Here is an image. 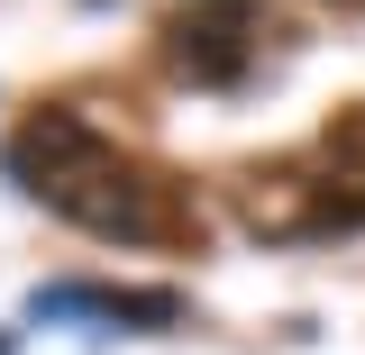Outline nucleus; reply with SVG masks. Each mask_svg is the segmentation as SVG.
Instances as JSON below:
<instances>
[{"instance_id":"f257e3e1","label":"nucleus","mask_w":365,"mask_h":355,"mask_svg":"<svg viewBox=\"0 0 365 355\" xmlns=\"http://www.w3.org/2000/svg\"><path fill=\"white\" fill-rule=\"evenodd\" d=\"M9 174L37 191L46 210H64L91 237H119V246H192V201L174 191V174L128 164L110 137L73 119V110H37L9 137Z\"/></svg>"},{"instance_id":"39448f33","label":"nucleus","mask_w":365,"mask_h":355,"mask_svg":"<svg viewBox=\"0 0 365 355\" xmlns=\"http://www.w3.org/2000/svg\"><path fill=\"white\" fill-rule=\"evenodd\" d=\"M338 9H365V0H338Z\"/></svg>"},{"instance_id":"f03ea898","label":"nucleus","mask_w":365,"mask_h":355,"mask_svg":"<svg viewBox=\"0 0 365 355\" xmlns=\"http://www.w3.org/2000/svg\"><path fill=\"white\" fill-rule=\"evenodd\" d=\"M256 46H265V9L256 0H182L165 18V64L182 83H201V91L237 83L256 64Z\"/></svg>"},{"instance_id":"20e7f679","label":"nucleus","mask_w":365,"mask_h":355,"mask_svg":"<svg viewBox=\"0 0 365 355\" xmlns=\"http://www.w3.org/2000/svg\"><path fill=\"white\" fill-rule=\"evenodd\" d=\"M311 164L329 174V201H338V228H356V219H365V100H356V110H338V119L319 128Z\"/></svg>"},{"instance_id":"7ed1b4c3","label":"nucleus","mask_w":365,"mask_h":355,"mask_svg":"<svg viewBox=\"0 0 365 355\" xmlns=\"http://www.w3.org/2000/svg\"><path fill=\"white\" fill-rule=\"evenodd\" d=\"M237 219L256 237H319V228H338V201L319 164H274V174L237 182Z\"/></svg>"}]
</instances>
